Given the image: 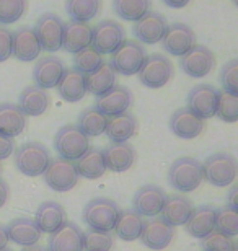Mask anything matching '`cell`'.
Returning a JSON list of instances; mask_svg holds the SVG:
<instances>
[{
    "label": "cell",
    "instance_id": "13",
    "mask_svg": "<svg viewBox=\"0 0 238 251\" xmlns=\"http://www.w3.org/2000/svg\"><path fill=\"white\" fill-rule=\"evenodd\" d=\"M217 100H219V92L212 85L201 83L191 88L186 108L194 113L197 118H201L202 121H206V119L215 116Z\"/></svg>",
    "mask_w": 238,
    "mask_h": 251
},
{
    "label": "cell",
    "instance_id": "19",
    "mask_svg": "<svg viewBox=\"0 0 238 251\" xmlns=\"http://www.w3.org/2000/svg\"><path fill=\"white\" fill-rule=\"evenodd\" d=\"M65 70L64 62L55 56H44L38 59L33 69V78L36 87L43 90H49L57 87L60 77Z\"/></svg>",
    "mask_w": 238,
    "mask_h": 251
},
{
    "label": "cell",
    "instance_id": "24",
    "mask_svg": "<svg viewBox=\"0 0 238 251\" xmlns=\"http://www.w3.org/2000/svg\"><path fill=\"white\" fill-rule=\"evenodd\" d=\"M33 220L41 233H54L55 230L67 222V215H65V210L59 202L46 201L38 207Z\"/></svg>",
    "mask_w": 238,
    "mask_h": 251
},
{
    "label": "cell",
    "instance_id": "50",
    "mask_svg": "<svg viewBox=\"0 0 238 251\" xmlns=\"http://www.w3.org/2000/svg\"><path fill=\"white\" fill-rule=\"evenodd\" d=\"M8 233H7V228H5V225L0 224V250H3V248H7V245H8Z\"/></svg>",
    "mask_w": 238,
    "mask_h": 251
},
{
    "label": "cell",
    "instance_id": "12",
    "mask_svg": "<svg viewBox=\"0 0 238 251\" xmlns=\"http://www.w3.org/2000/svg\"><path fill=\"white\" fill-rule=\"evenodd\" d=\"M192 46H196V34L185 23H173L166 26V31L161 38V48L171 56L181 57Z\"/></svg>",
    "mask_w": 238,
    "mask_h": 251
},
{
    "label": "cell",
    "instance_id": "27",
    "mask_svg": "<svg viewBox=\"0 0 238 251\" xmlns=\"http://www.w3.org/2000/svg\"><path fill=\"white\" fill-rule=\"evenodd\" d=\"M55 88H57V93L60 95V98L65 100L67 103H77L87 95L85 75L80 74L79 70L74 67L65 69Z\"/></svg>",
    "mask_w": 238,
    "mask_h": 251
},
{
    "label": "cell",
    "instance_id": "37",
    "mask_svg": "<svg viewBox=\"0 0 238 251\" xmlns=\"http://www.w3.org/2000/svg\"><path fill=\"white\" fill-rule=\"evenodd\" d=\"M113 8L126 22H137L150 12V0H113Z\"/></svg>",
    "mask_w": 238,
    "mask_h": 251
},
{
    "label": "cell",
    "instance_id": "15",
    "mask_svg": "<svg viewBox=\"0 0 238 251\" xmlns=\"http://www.w3.org/2000/svg\"><path fill=\"white\" fill-rule=\"evenodd\" d=\"M166 194L163 193V189L155 186V184H147L137 189V193L134 194L132 199V210L137 212L140 217H157L160 215L161 209H163Z\"/></svg>",
    "mask_w": 238,
    "mask_h": 251
},
{
    "label": "cell",
    "instance_id": "23",
    "mask_svg": "<svg viewBox=\"0 0 238 251\" xmlns=\"http://www.w3.org/2000/svg\"><path fill=\"white\" fill-rule=\"evenodd\" d=\"M105 152V163L106 170L114 173H123L128 172L129 168H132V165L137 160V152L131 144L128 142H119V144H111L108 149L103 150Z\"/></svg>",
    "mask_w": 238,
    "mask_h": 251
},
{
    "label": "cell",
    "instance_id": "5",
    "mask_svg": "<svg viewBox=\"0 0 238 251\" xmlns=\"http://www.w3.org/2000/svg\"><path fill=\"white\" fill-rule=\"evenodd\" d=\"M147 54L144 46L135 39H124L123 43L116 48V51L111 52L109 65L114 70V74L121 75H134L142 67Z\"/></svg>",
    "mask_w": 238,
    "mask_h": 251
},
{
    "label": "cell",
    "instance_id": "10",
    "mask_svg": "<svg viewBox=\"0 0 238 251\" xmlns=\"http://www.w3.org/2000/svg\"><path fill=\"white\" fill-rule=\"evenodd\" d=\"M126 39L124 28L114 20H103L98 25H95L92 31V48L98 51L101 56L103 54H111L116 51Z\"/></svg>",
    "mask_w": 238,
    "mask_h": 251
},
{
    "label": "cell",
    "instance_id": "28",
    "mask_svg": "<svg viewBox=\"0 0 238 251\" xmlns=\"http://www.w3.org/2000/svg\"><path fill=\"white\" fill-rule=\"evenodd\" d=\"M185 227L191 237L197 240L206 238L215 230V209L212 205H199V207L192 209Z\"/></svg>",
    "mask_w": 238,
    "mask_h": 251
},
{
    "label": "cell",
    "instance_id": "49",
    "mask_svg": "<svg viewBox=\"0 0 238 251\" xmlns=\"http://www.w3.org/2000/svg\"><path fill=\"white\" fill-rule=\"evenodd\" d=\"M161 2L170 8H183L191 2V0H161Z\"/></svg>",
    "mask_w": 238,
    "mask_h": 251
},
{
    "label": "cell",
    "instance_id": "36",
    "mask_svg": "<svg viewBox=\"0 0 238 251\" xmlns=\"http://www.w3.org/2000/svg\"><path fill=\"white\" fill-rule=\"evenodd\" d=\"M101 10V0H65V12L72 22L88 23Z\"/></svg>",
    "mask_w": 238,
    "mask_h": 251
},
{
    "label": "cell",
    "instance_id": "9",
    "mask_svg": "<svg viewBox=\"0 0 238 251\" xmlns=\"http://www.w3.org/2000/svg\"><path fill=\"white\" fill-rule=\"evenodd\" d=\"M34 33L41 49L49 52H55L62 48V34H64V22L55 13H43L34 25Z\"/></svg>",
    "mask_w": 238,
    "mask_h": 251
},
{
    "label": "cell",
    "instance_id": "48",
    "mask_svg": "<svg viewBox=\"0 0 238 251\" xmlns=\"http://www.w3.org/2000/svg\"><path fill=\"white\" fill-rule=\"evenodd\" d=\"M227 205H230V207L234 209H238V186H232L230 191H229V196H227Z\"/></svg>",
    "mask_w": 238,
    "mask_h": 251
},
{
    "label": "cell",
    "instance_id": "14",
    "mask_svg": "<svg viewBox=\"0 0 238 251\" xmlns=\"http://www.w3.org/2000/svg\"><path fill=\"white\" fill-rule=\"evenodd\" d=\"M131 104H132L131 90L128 87H123V85H114L106 93L96 97L95 108L106 118H113L126 113L131 108Z\"/></svg>",
    "mask_w": 238,
    "mask_h": 251
},
{
    "label": "cell",
    "instance_id": "44",
    "mask_svg": "<svg viewBox=\"0 0 238 251\" xmlns=\"http://www.w3.org/2000/svg\"><path fill=\"white\" fill-rule=\"evenodd\" d=\"M220 82H222V87H224V92L238 95V61L237 59H232V61H229L222 67Z\"/></svg>",
    "mask_w": 238,
    "mask_h": 251
},
{
    "label": "cell",
    "instance_id": "22",
    "mask_svg": "<svg viewBox=\"0 0 238 251\" xmlns=\"http://www.w3.org/2000/svg\"><path fill=\"white\" fill-rule=\"evenodd\" d=\"M48 251H83V232L72 222L51 233Z\"/></svg>",
    "mask_w": 238,
    "mask_h": 251
},
{
    "label": "cell",
    "instance_id": "52",
    "mask_svg": "<svg viewBox=\"0 0 238 251\" xmlns=\"http://www.w3.org/2000/svg\"><path fill=\"white\" fill-rule=\"evenodd\" d=\"M0 251H13V250H8V248H3V250H0Z\"/></svg>",
    "mask_w": 238,
    "mask_h": 251
},
{
    "label": "cell",
    "instance_id": "35",
    "mask_svg": "<svg viewBox=\"0 0 238 251\" xmlns=\"http://www.w3.org/2000/svg\"><path fill=\"white\" fill-rule=\"evenodd\" d=\"M106 124H108V118L101 114L95 106L87 108L80 113L77 127L87 135V137H98V135L105 134Z\"/></svg>",
    "mask_w": 238,
    "mask_h": 251
},
{
    "label": "cell",
    "instance_id": "46",
    "mask_svg": "<svg viewBox=\"0 0 238 251\" xmlns=\"http://www.w3.org/2000/svg\"><path fill=\"white\" fill-rule=\"evenodd\" d=\"M13 150H15L13 139H8V137H3V135H0V160L8 158L10 155L13 153Z\"/></svg>",
    "mask_w": 238,
    "mask_h": 251
},
{
    "label": "cell",
    "instance_id": "39",
    "mask_svg": "<svg viewBox=\"0 0 238 251\" xmlns=\"http://www.w3.org/2000/svg\"><path fill=\"white\" fill-rule=\"evenodd\" d=\"M105 64L103 56L95 51L92 46L82 49V51L74 54V69H77L80 74L88 75L95 72L96 69H100Z\"/></svg>",
    "mask_w": 238,
    "mask_h": 251
},
{
    "label": "cell",
    "instance_id": "41",
    "mask_svg": "<svg viewBox=\"0 0 238 251\" xmlns=\"http://www.w3.org/2000/svg\"><path fill=\"white\" fill-rule=\"evenodd\" d=\"M26 0H0V25L18 22L26 12Z\"/></svg>",
    "mask_w": 238,
    "mask_h": 251
},
{
    "label": "cell",
    "instance_id": "1",
    "mask_svg": "<svg viewBox=\"0 0 238 251\" xmlns=\"http://www.w3.org/2000/svg\"><path fill=\"white\" fill-rule=\"evenodd\" d=\"M202 176L207 183L217 188H227L235 181L237 178V160L232 153L217 152L207 157L201 163Z\"/></svg>",
    "mask_w": 238,
    "mask_h": 251
},
{
    "label": "cell",
    "instance_id": "38",
    "mask_svg": "<svg viewBox=\"0 0 238 251\" xmlns=\"http://www.w3.org/2000/svg\"><path fill=\"white\" fill-rule=\"evenodd\" d=\"M215 232L234 238L238 235V209L224 205L215 210Z\"/></svg>",
    "mask_w": 238,
    "mask_h": 251
},
{
    "label": "cell",
    "instance_id": "20",
    "mask_svg": "<svg viewBox=\"0 0 238 251\" xmlns=\"http://www.w3.org/2000/svg\"><path fill=\"white\" fill-rule=\"evenodd\" d=\"M170 129L180 139H196L204 130V121L188 108H180L171 114Z\"/></svg>",
    "mask_w": 238,
    "mask_h": 251
},
{
    "label": "cell",
    "instance_id": "11",
    "mask_svg": "<svg viewBox=\"0 0 238 251\" xmlns=\"http://www.w3.org/2000/svg\"><path fill=\"white\" fill-rule=\"evenodd\" d=\"M180 65L186 75L192 78L206 77L215 67V56L209 48L196 44L180 57Z\"/></svg>",
    "mask_w": 238,
    "mask_h": 251
},
{
    "label": "cell",
    "instance_id": "21",
    "mask_svg": "<svg viewBox=\"0 0 238 251\" xmlns=\"http://www.w3.org/2000/svg\"><path fill=\"white\" fill-rule=\"evenodd\" d=\"M92 31L93 26L83 22H67L64 23L62 34V49L67 52H79L82 49L92 46Z\"/></svg>",
    "mask_w": 238,
    "mask_h": 251
},
{
    "label": "cell",
    "instance_id": "43",
    "mask_svg": "<svg viewBox=\"0 0 238 251\" xmlns=\"http://www.w3.org/2000/svg\"><path fill=\"white\" fill-rule=\"evenodd\" d=\"M202 251H237V243L234 238L214 230L206 238H202Z\"/></svg>",
    "mask_w": 238,
    "mask_h": 251
},
{
    "label": "cell",
    "instance_id": "2",
    "mask_svg": "<svg viewBox=\"0 0 238 251\" xmlns=\"http://www.w3.org/2000/svg\"><path fill=\"white\" fill-rule=\"evenodd\" d=\"M119 215V205L108 198H95L85 205L83 222L92 232L109 233Z\"/></svg>",
    "mask_w": 238,
    "mask_h": 251
},
{
    "label": "cell",
    "instance_id": "7",
    "mask_svg": "<svg viewBox=\"0 0 238 251\" xmlns=\"http://www.w3.org/2000/svg\"><path fill=\"white\" fill-rule=\"evenodd\" d=\"M175 74L173 64L163 54H150L139 69V80L147 88H161L170 82Z\"/></svg>",
    "mask_w": 238,
    "mask_h": 251
},
{
    "label": "cell",
    "instance_id": "40",
    "mask_svg": "<svg viewBox=\"0 0 238 251\" xmlns=\"http://www.w3.org/2000/svg\"><path fill=\"white\" fill-rule=\"evenodd\" d=\"M215 116L224 123H237L238 121V95H232L229 92H219L217 100Z\"/></svg>",
    "mask_w": 238,
    "mask_h": 251
},
{
    "label": "cell",
    "instance_id": "33",
    "mask_svg": "<svg viewBox=\"0 0 238 251\" xmlns=\"http://www.w3.org/2000/svg\"><path fill=\"white\" fill-rule=\"evenodd\" d=\"M144 222V217H140L134 210H119L113 230L116 237L121 238L123 242H134V240L140 238Z\"/></svg>",
    "mask_w": 238,
    "mask_h": 251
},
{
    "label": "cell",
    "instance_id": "34",
    "mask_svg": "<svg viewBox=\"0 0 238 251\" xmlns=\"http://www.w3.org/2000/svg\"><path fill=\"white\" fill-rule=\"evenodd\" d=\"M85 83H87V92L100 97V95L106 93L116 85V74L111 69L108 62H105L100 69H96L95 72L85 75Z\"/></svg>",
    "mask_w": 238,
    "mask_h": 251
},
{
    "label": "cell",
    "instance_id": "16",
    "mask_svg": "<svg viewBox=\"0 0 238 251\" xmlns=\"http://www.w3.org/2000/svg\"><path fill=\"white\" fill-rule=\"evenodd\" d=\"M175 238V227H171L161 220V217H152L144 222L142 233H140V242L149 250H165L168 248Z\"/></svg>",
    "mask_w": 238,
    "mask_h": 251
},
{
    "label": "cell",
    "instance_id": "18",
    "mask_svg": "<svg viewBox=\"0 0 238 251\" xmlns=\"http://www.w3.org/2000/svg\"><path fill=\"white\" fill-rule=\"evenodd\" d=\"M41 44H39L36 33L33 28L22 26L17 31H12V56L22 62H31L41 54Z\"/></svg>",
    "mask_w": 238,
    "mask_h": 251
},
{
    "label": "cell",
    "instance_id": "4",
    "mask_svg": "<svg viewBox=\"0 0 238 251\" xmlns=\"http://www.w3.org/2000/svg\"><path fill=\"white\" fill-rule=\"evenodd\" d=\"M168 181L175 189L181 193H191L204 181L201 162L192 157H180L170 165Z\"/></svg>",
    "mask_w": 238,
    "mask_h": 251
},
{
    "label": "cell",
    "instance_id": "26",
    "mask_svg": "<svg viewBox=\"0 0 238 251\" xmlns=\"http://www.w3.org/2000/svg\"><path fill=\"white\" fill-rule=\"evenodd\" d=\"M8 233V240L13 243L20 245V247L26 248L33 247L41 238V232L36 227L33 219L29 217H17L13 219L8 225H5Z\"/></svg>",
    "mask_w": 238,
    "mask_h": 251
},
{
    "label": "cell",
    "instance_id": "3",
    "mask_svg": "<svg viewBox=\"0 0 238 251\" xmlns=\"http://www.w3.org/2000/svg\"><path fill=\"white\" fill-rule=\"evenodd\" d=\"M15 152V167L25 176H41L51 162L49 150L41 142H25Z\"/></svg>",
    "mask_w": 238,
    "mask_h": 251
},
{
    "label": "cell",
    "instance_id": "51",
    "mask_svg": "<svg viewBox=\"0 0 238 251\" xmlns=\"http://www.w3.org/2000/svg\"><path fill=\"white\" fill-rule=\"evenodd\" d=\"M22 251H48V248L39 247V245H33V247H26V248H23Z\"/></svg>",
    "mask_w": 238,
    "mask_h": 251
},
{
    "label": "cell",
    "instance_id": "31",
    "mask_svg": "<svg viewBox=\"0 0 238 251\" xmlns=\"http://www.w3.org/2000/svg\"><path fill=\"white\" fill-rule=\"evenodd\" d=\"M26 126V116L22 113L18 104L0 103V135L8 139L17 137Z\"/></svg>",
    "mask_w": 238,
    "mask_h": 251
},
{
    "label": "cell",
    "instance_id": "32",
    "mask_svg": "<svg viewBox=\"0 0 238 251\" xmlns=\"http://www.w3.org/2000/svg\"><path fill=\"white\" fill-rule=\"evenodd\" d=\"M75 163L79 176L87 179H98L106 173V163H105V152L103 149L90 147L82 157Z\"/></svg>",
    "mask_w": 238,
    "mask_h": 251
},
{
    "label": "cell",
    "instance_id": "42",
    "mask_svg": "<svg viewBox=\"0 0 238 251\" xmlns=\"http://www.w3.org/2000/svg\"><path fill=\"white\" fill-rule=\"evenodd\" d=\"M114 240L111 233H101L88 230L83 233V251H111Z\"/></svg>",
    "mask_w": 238,
    "mask_h": 251
},
{
    "label": "cell",
    "instance_id": "25",
    "mask_svg": "<svg viewBox=\"0 0 238 251\" xmlns=\"http://www.w3.org/2000/svg\"><path fill=\"white\" fill-rule=\"evenodd\" d=\"M192 204L189 199H186L181 194H171L166 196L163 209L160 212L161 220H165L166 224L171 227H181L188 222L189 215L192 212Z\"/></svg>",
    "mask_w": 238,
    "mask_h": 251
},
{
    "label": "cell",
    "instance_id": "47",
    "mask_svg": "<svg viewBox=\"0 0 238 251\" xmlns=\"http://www.w3.org/2000/svg\"><path fill=\"white\" fill-rule=\"evenodd\" d=\"M8 196H10V188H8V183L5 179L0 178V209L7 204L8 201Z\"/></svg>",
    "mask_w": 238,
    "mask_h": 251
},
{
    "label": "cell",
    "instance_id": "8",
    "mask_svg": "<svg viewBox=\"0 0 238 251\" xmlns=\"http://www.w3.org/2000/svg\"><path fill=\"white\" fill-rule=\"evenodd\" d=\"M43 176L48 186L57 193L70 191L79 183V173L75 170V163L64 158H51Z\"/></svg>",
    "mask_w": 238,
    "mask_h": 251
},
{
    "label": "cell",
    "instance_id": "45",
    "mask_svg": "<svg viewBox=\"0 0 238 251\" xmlns=\"http://www.w3.org/2000/svg\"><path fill=\"white\" fill-rule=\"evenodd\" d=\"M12 56V31L0 26V62H5Z\"/></svg>",
    "mask_w": 238,
    "mask_h": 251
},
{
    "label": "cell",
    "instance_id": "29",
    "mask_svg": "<svg viewBox=\"0 0 238 251\" xmlns=\"http://www.w3.org/2000/svg\"><path fill=\"white\" fill-rule=\"evenodd\" d=\"M51 103V98L46 90L36 87V85H29L20 93L18 97V108L22 109L25 116H41L48 111Z\"/></svg>",
    "mask_w": 238,
    "mask_h": 251
},
{
    "label": "cell",
    "instance_id": "17",
    "mask_svg": "<svg viewBox=\"0 0 238 251\" xmlns=\"http://www.w3.org/2000/svg\"><path fill=\"white\" fill-rule=\"evenodd\" d=\"M166 26H168V23H166L163 15L157 12H147L142 18L134 22L132 33L135 41L144 44H157L163 38Z\"/></svg>",
    "mask_w": 238,
    "mask_h": 251
},
{
    "label": "cell",
    "instance_id": "30",
    "mask_svg": "<svg viewBox=\"0 0 238 251\" xmlns=\"http://www.w3.org/2000/svg\"><path fill=\"white\" fill-rule=\"evenodd\" d=\"M137 118L132 113L126 111L118 116L108 118V124H106L105 134L108 135L111 142H128L131 137H134L137 132Z\"/></svg>",
    "mask_w": 238,
    "mask_h": 251
},
{
    "label": "cell",
    "instance_id": "6",
    "mask_svg": "<svg viewBox=\"0 0 238 251\" xmlns=\"http://www.w3.org/2000/svg\"><path fill=\"white\" fill-rule=\"evenodd\" d=\"M54 147L60 155V158L69 160V162H77L90 149V140L77 127V124H65L55 132Z\"/></svg>",
    "mask_w": 238,
    "mask_h": 251
}]
</instances>
